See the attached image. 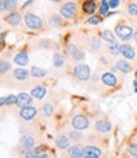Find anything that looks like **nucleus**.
<instances>
[{"label":"nucleus","mask_w":137,"mask_h":158,"mask_svg":"<svg viewBox=\"0 0 137 158\" xmlns=\"http://www.w3.org/2000/svg\"><path fill=\"white\" fill-rule=\"evenodd\" d=\"M28 75H29V72L25 70V69H23V68H17L13 70V77L19 82L25 81V79L28 78Z\"/></svg>","instance_id":"14"},{"label":"nucleus","mask_w":137,"mask_h":158,"mask_svg":"<svg viewBox=\"0 0 137 158\" xmlns=\"http://www.w3.org/2000/svg\"><path fill=\"white\" fill-rule=\"evenodd\" d=\"M18 5V0H2V10L5 12H13Z\"/></svg>","instance_id":"16"},{"label":"nucleus","mask_w":137,"mask_h":158,"mask_svg":"<svg viewBox=\"0 0 137 158\" xmlns=\"http://www.w3.org/2000/svg\"><path fill=\"white\" fill-rule=\"evenodd\" d=\"M102 82L107 87H114L117 84V78H115V75L113 73L107 72V73H104L102 75Z\"/></svg>","instance_id":"11"},{"label":"nucleus","mask_w":137,"mask_h":158,"mask_svg":"<svg viewBox=\"0 0 137 158\" xmlns=\"http://www.w3.org/2000/svg\"><path fill=\"white\" fill-rule=\"evenodd\" d=\"M71 125L76 130H85L89 127V118L85 117L84 115H76L72 117Z\"/></svg>","instance_id":"5"},{"label":"nucleus","mask_w":137,"mask_h":158,"mask_svg":"<svg viewBox=\"0 0 137 158\" xmlns=\"http://www.w3.org/2000/svg\"><path fill=\"white\" fill-rule=\"evenodd\" d=\"M71 57H72V60H75V61H83L85 59V52L83 50H80V48H77V50L71 55Z\"/></svg>","instance_id":"27"},{"label":"nucleus","mask_w":137,"mask_h":158,"mask_svg":"<svg viewBox=\"0 0 137 158\" xmlns=\"http://www.w3.org/2000/svg\"><path fill=\"white\" fill-rule=\"evenodd\" d=\"M42 111H43V115H45V116L50 117V116H52V114H53V106H52L51 103H45V105L42 106Z\"/></svg>","instance_id":"28"},{"label":"nucleus","mask_w":137,"mask_h":158,"mask_svg":"<svg viewBox=\"0 0 137 158\" xmlns=\"http://www.w3.org/2000/svg\"><path fill=\"white\" fill-rule=\"evenodd\" d=\"M88 23L89 24H99L100 23V18L98 17V15H93V17H90L89 19H88Z\"/></svg>","instance_id":"36"},{"label":"nucleus","mask_w":137,"mask_h":158,"mask_svg":"<svg viewBox=\"0 0 137 158\" xmlns=\"http://www.w3.org/2000/svg\"><path fill=\"white\" fill-rule=\"evenodd\" d=\"M10 68H12V65H10V63H8V61H2L0 63V72H2L3 74L4 73H6V72H9L10 70Z\"/></svg>","instance_id":"33"},{"label":"nucleus","mask_w":137,"mask_h":158,"mask_svg":"<svg viewBox=\"0 0 137 158\" xmlns=\"http://www.w3.org/2000/svg\"><path fill=\"white\" fill-rule=\"evenodd\" d=\"M115 66H117V69H118L119 72H122L123 74H128V73L132 70L131 64L127 61V60H118V61L115 63Z\"/></svg>","instance_id":"17"},{"label":"nucleus","mask_w":137,"mask_h":158,"mask_svg":"<svg viewBox=\"0 0 137 158\" xmlns=\"http://www.w3.org/2000/svg\"><path fill=\"white\" fill-rule=\"evenodd\" d=\"M108 3H109L111 9H115V8H118V6H119L121 0H108Z\"/></svg>","instance_id":"37"},{"label":"nucleus","mask_w":137,"mask_h":158,"mask_svg":"<svg viewBox=\"0 0 137 158\" xmlns=\"http://www.w3.org/2000/svg\"><path fill=\"white\" fill-rule=\"evenodd\" d=\"M135 92H136V93H137V88H136V89H135Z\"/></svg>","instance_id":"44"},{"label":"nucleus","mask_w":137,"mask_h":158,"mask_svg":"<svg viewBox=\"0 0 137 158\" xmlns=\"http://www.w3.org/2000/svg\"><path fill=\"white\" fill-rule=\"evenodd\" d=\"M95 9H96V6H95V3L93 0H88V2H85L83 4V10L88 14H93L95 12Z\"/></svg>","instance_id":"21"},{"label":"nucleus","mask_w":137,"mask_h":158,"mask_svg":"<svg viewBox=\"0 0 137 158\" xmlns=\"http://www.w3.org/2000/svg\"><path fill=\"white\" fill-rule=\"evenodd\" d=\"M14 103H17V96L10 94L5 97V105H14Z\"/></svg>","instance_id":"35"},{"label":"nucleus","mask_w":137,"mask_h":158,"mask_svg":"<svg viewBox=\"0 0 137 158\" xmlns=\"http://www.w3.org/2000/svg\"><path fill=\"white\" fill-rule=\"evenodd\" d=\"M90 74H92V70L89 65L86 64H77L74 66V75L79 79L81 82H85L88 79L90 78Z\"/></svg>","instance_id":"2"},{"label":"nucleus","mask_w":137,"mask_h":158,"mask_svg":"<svg viewBox=\"0 0 137 158\" xmlns=\"http://www.w3.org/2000/svg\"><path fill=\"white\" fill-rule=\"evenodd\" d=\"M121 54L123 55V57L127 59V60H132V59H135V56H136V52L133 50V47L130 46V45H127V44L121 46Z\"/></svg>","instance_id":"13"},{"label":"nucleus","mask_w":137,"mask_h":158,"mask_svg":"<svg viewBox=\"0 0 137 158\" xmlns=\"http://www.w3.org/2000/svg\"><path fill=\"white\" fill-rule=\"evenodd\" d=\"M107 50H108V52H111L112 55H118V52H121V46L115 41L114 42H108V45H107Z\"/></svg>","instance_id":"23"},{"label":"nucleus","mask_w":137,"mask_h":158,"mask_svg":"<svg viewBox=\"0 0 137 158\" xmlns=\"http://www.w3.org/2000/svg\"><path fill=\"white\" fill-rule=\"evenodd\" d=\"M52 64L55 68H62L64 64H65V60L61 54H55L53 57H52Z\"/></svg>","instance_id":"24"},{"label":"nucleus","mask_w":137,"mask_h":158,"mask_svg":"<svg viewBox=\"0 0 137 158\" xmlns=\"http://www.w3.org/2000/svg\"><path fill=\"white\" fill-rule=\"evenodd\" d=\"M133 38H135V41H136V44H137V32H135V35H133Z\"/></svg>","instance_id":"40"},{"label":"nucleus","mask_w":137,"mask_h":158,"mask_svg":"<svg viewBox=\"0 0 137 158\" xmlns=\"http://www.w3.org/2000/svg\"><path fill=\"white\" fill-rule=\"evenodd\" d=\"M135 77H136V78H137V70H136V73H135Z\"/></svg>","instance_id":"43"},{"label":"nucleus","mask_w":137,"mask_h":158,"mask_svg":"<svg viewBox=\"0 0 137 158\" xmlns=\"http://www.w3.org/2000/svg\"><path fill=\"white\" fill-rule=\"evenodd\" d=\"M100 36H102V38L104 40V41H107V42H114V41H115V36L113 35V32L108 31V29L103 31Z\"/></svg>","instance_id":"25"},{"label":"nucleus","mask_w":137,"mask_h":158,"mask_svg":"<svg viewBox=\"0 0 137 158\" xmlns=\"http://www.w3.org/2000/svg\"><path fill=\"white\" fill-rule=\"evenodd\" d=\"M90 46H92L93 50H99L100 48V40L98 37H95V36H93L90 38Z\"/></svg>","instance_id":"31"},{"label":"nucleus","mask_w":137,"mask_h":158,"mask_svg":"<svg viewBox=\"0 0 137 158\" xmlns=\"http://www.w3.org/2000/svg\"><path fill=\"white\" fill-rule=\"evenodd\" d=\"M93 2H96V0H93Z\"/></svg>","instance_id":"45"},{"label":"nucleus","mask_w":137,"mask_h":158,"mask_svg":"<svg viewBox=\"0 0 137 158\" xmlns=\"http://www.w3.org/2000/svg\"><path fill=\"white\" fill-rule=\"evenodd\" d=\"M68 154L74 158H80L84 157V148L79 147V145H72L70 149H68Z\"/></svg>","instance_id":"19"},{"label":"nucleus","mask_w":137,"mask_h":158,"mask_svg":"<svg viewBox=\"0 0 137 158\" xmlns=\"http://www.w3.org/2000/svg\"><path fill=\"white\" fill-rule=\"evenodd\" d=\"M115 35L118 38H121L122 41H128V40L132 38L133 33V28L131 26H127V24H121V26H117L115 27Z\"/></svg>","instance_id":"3"},{"label":"nucleus","mask_w":137,"mask_h":158,"mask_svg":"<svg viewBox=\"0 0 137 158\" xmlns=\"http://www.w3.org/2000/svg\"><path fill=\"white\" fill-rule=\"evenodd\" d=\"M128 152H130L131 156L137 157V143H132V144H130V147H128Z\"/></svg>","instance_id":"34"},{"label":"nucleus","mask_w":137,"mask_h":158,"mask_svg":"<svg viewBox=\"0 0 137 158\" xmlns=\"http://www.w3.org/2000/svg\"><path fill=\"white\" fill-rule=\"evenodd\" d=\"M0 103H2V106L5 105V97H2V98H0Z\"/></svg>","instance_id":"39"},{"label":"nucleus","mask_w":137,"mask_h":158,"mask_svg":"<svg viewBox=\"0 0 137 158\" xmlns=\"http://www.w3.org/2000/svg\"><path fill=\"white\" fill-rule=\"evenodd\" d=\"M34 144H36V140H34V138L31 136V135H23V136L21 138V145L24 148L25 151L33 149Z\"/></svg>","instance_id":"10"},{"label":"nucleus","mask_w":137,"mask_h":158,"mask_svg":"<svg viewBox=\"0 0 137 158\" xmlns=\"http://www.w3.org/2000/svg\"><path fill=\"white\" fill-rule=\"evenodd\" d=\"M111 127L112 125L108 123V121H105V120H99V121H96L95 123V130L98 133H108L111 130Z\"/></svg>","instance_id":"15"},{"label":"nucleus","mask_w":137,"mask_h":158,"mask_svg":"<svg viewBox=\"0 0 137 158\" xmlns=\"http://www.w3.org/2000/svg\"><path fill=\"white\" fill-rule=\"evenodd\" d=\"M14 63L19 66H25L29 63V57H28V52L27 51H21L14 56Z\"/></svg>","instance_id":"12"},{"label":"nucleus","mask_w":137,"mask_h":158,"mask_svg":"<svg viewBox=\"0 0 137 158\" xmlns=\"http://www.w3.org/2000/svg\"><path fill=\"white\" fill-rule=\"evenodd\" d=\"M102 156V151L98 147L94 145H86L84 148V157L85 158H98Z\"/></svg>","instance_id":"9"},{"label":"nucleus","mask_w":137,"mask_h":158,"mask_svg":"<svg viewBox=\"0 0 137 158\" xmlns=\"http://www.w3.org/2000/svg\"><path fill=\"white\" fill-rule=\"evenodd\" d=\"M51 2H53V3H60V2H62V0H51Z\"/></svg>","instance_id":"41"},{"label":"nucleus","mask_w":137,"mask_h":158,"mask_svg":"<svg viewBox=\"0 0 137 158\" xmlns=\"http://www.w3.org/2000/svg\"><path fill=\"white\" fill-rule=\"evenodd\" d=\"M133 85H135V88H137V79H136V81L133 82Z\"/></svg>","instance_id":"42"},{"label":"nucleus","mask_w":137,"mask_h":158,"mask_svg":"<svg viewBox=\"0 0 137 158\" xmlns=\"http://www.w3.org/2000/svg\"><path fill=\"white\" fill-rule=\"evenodd\" d=\"M24 23L25 27H28L29 29H41L43 27V21L41 17H38L31 12L25 13L24 15Z\"/></svg>","instance_id":"1"},{"label":"nucleus","mask_w":137,"mask_h":158,"mask_svg":"<svg viewBox=\"0 0 137 158\" xmlns=\"http://www.w3.org/2000/svg\"><path fill=\"white\" fill-rule=\"evenodd\" d=\"M109 3L107 2V0H102L100 2V8H99V13L102 14V15H105L107 17V14L109 13Z\"/></svg>","instance_id":"26"},{"label":"nucleus","mask_w":137,"mask_h":158,"mask_svg":"<svg viewBox=\"0 0 137 158\" xmlns=\"http://www.w3.org/2000/svg\"><path fill=\"white\" fill-rule=\"evenodd\" d=\"M31 74L33 78H43L45 75H47V70L43 68H38V66H33L32 70H31Z\"/></svg>","instance_id":"22"},{"label":"nucleus","mask_w":137,"mask_h":158,"mask_svg":"<svg viewBox=\"0 0 137 158\" xmlns=\"http://www.w3.org/2000/svg\"><path fill=\"white\" fill-rule=\"evenodd\" d=\"M46 93H47L46 88L42 87V85H37V87H34L33 89L31 91V94H32L34 98H37V100H42V98L46 96Z\"/></svg>","instance_id":"18"},{"label":"nucleus","mask_w":137,"mask_h":158,"mask_svg":"<svg viewBox=\"0 0 137 158\" xmlns=\"http://www.w3.org/2000/svg\"><path fill=\"white\" fill-rule=\"evenodd\" d=\"M21 21H22L21 13L15 12V10L10 12V13H9V14L5 17V22H6L9 26H13V27H17L19 23H21Z\"/></svg>","instance_id":"7"},{"label":"nucleus","mask_w":137,"mask_h":158,"mask_svg":"<svg viewBox=\"0 0 137 158\" xmlns=\"http://www.w3.org/2000/svg\"><path fill=\"white\" fill-rule=\"evenodd\" d=\"M33 100H32V97L31 94H28V93H19L17 96V106L18 107H25V106H29V105H32Z\"/></svg>","instance_id":"8"},{"label":"nucleus","mask_w":137,"mask_h":158,"mask_svg":"<svg viewBox=\"0 0 137 158\" xmlns=\"http://www.w3.org/2000/svg\"><path fill=\"white\" fill-rule=\"evenodd\" d=\"M76 10H77L76 4H75L74 2H67V3H65V4L61 6L60 14H61L64 18H66V19H72V18L75 17V14H76Z\"/></svg>","instance_id":"4"},{"label":"nucleus","mask_w":137,"mask_h":158,"mask_svg":"<svg viewBox=\"0 0 137 158\" xmlns=\"http://www.w3.org/2000/svg\"><path fill=\"white\" fill-rule=\"evenodd\" d=\"M127 10H128V13L133 17H137V4L136 3H130L128 5H127Z\"/></svg>","instance_id":"32"},{"label":"nucleus","mask_w":137,"mask_h":158,"mask_svg":"<svg viewBox=\"0 0 137 158\" xmlns=\"http://www.w3.org/2000/svg\"><path fill=\"white\" fill-rule=\"evenodd\" d=\"M31 3H32V0H27V2H25V3L23 4V6H22V9H25V8H27V6L29 5V4H31Z\"/></svg>","instance_id":"38"},{"label":"nucleus","mask_w":137,"mask_h":158,"mask_svg":"<svg viewBox=\"0 0 137 158\" xmlns=\"http://www.w3.org/2000/svg\"><path fill=\"white\" fill-rule=\"evenodd\" d=\"M70 136H65V135H62V136H58L57 139H56V145L60 148V149H65V148H67L68 147V144H70Z\"/></svg>","instance_id":"20"},{"label":"nucleus","mask_w":137,"mask_h":158,"mask_svg":"<svg viewBox=\"0 0 137 158\" xmlns=\"http://www.w3.org/2000/svg\"><path fill=\"white\" fill-rule=\"evenodd\" d=\"M21 117L25 121H31L32 118H34V116L37 115V108L33 107V106H25V107H22L21 112H19Z\"/></svg>","instance_id":"6"},{"label":"nucleus","mask_w":137,"mask_h":158,"mask_svg":"<svg viewBox=\"0 0 137 158\" xmlns=\"http://www.w3.org/2000/svg\"><path fill=\"white\" fill-rule=\"evenodd\" d=\"M70 139L71 140H75V142H77V140H81L83 139V134H81V130H74V131H71L70 133Z\"/></svg>","instance_id":"30"},{"label":"nucleus","mask_w":137,"mask_h":158,"mask_svg":"<svg viewBox=\"0 0 137 158\" xmlns=\"http://www.w3.org/2000/svg\"><path fill=\"white\" fill-rule=\"evenodd\" d=\"M50 22L53 27H57V26H61L62 23V18L60 15H57V14H52L51 18H50Z\"/></svg>","instance_id":"29"}]
</instances>
